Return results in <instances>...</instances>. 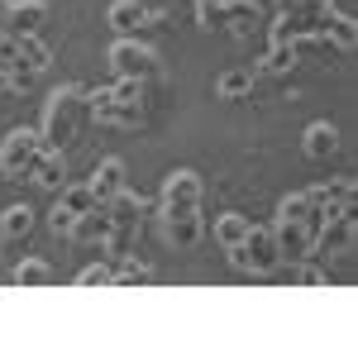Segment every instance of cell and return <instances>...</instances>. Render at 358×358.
<instances>
[{
    "instance_id": "6da1fadb",
    "label": "cell",
    "mask_w": 358,
    "mask_h": 358,
    "mask_svg": "<svg viewBox=\"0 0 358 358\" xmlns=\"http://www.w3.org/2000/svg\"><path fill=\"white\" fill-rule=\"evenodd\" d=\"M153 115V82L138 77H115L110 86L86 91V120L110 124V129H138Z\"/></svg>"
},
{
    "instance_id": "7a4b0ae2",
    "label": "cell",
    "mask_w": 358,
    "mask_h": 358,
    "mask_svg": "<svg viewBox=\"0 0 358 358\" xmlns=\"http://www.w3.org/2000/svg\"><path fill=\"white\" fill-rule=\"evenodd\" d=\"M82 129H86V86L67 82L57 86L53 96H48V106H43V148H57V153H67L72 143H82Z\"/></svg>"
},
{
    "instance_id": "3957f363",
    "label": "cell",
    "mask_w": 358,
    "mask_h": 358,
    "mask_svg": "<svg viewBox=\"0 0 358 358\" xmlns=\"http://www.w3.org/2000/svg\"><path fill=\"white\" fill-rule=\"evenodd\" d=\"M143 215H148V201H143L138 192H129V187L106 206V239H101V248H106V258H110V263L129 258V253L138 248Z\"/></svg>"
},
{
    "instance_id": "277c9868",
    "label": "cell",
    "mask_w": 358,
    "mask_h": 358,
    "mask_svg": "<svg viewBox=\"0 0 358 358\" xmlns=\"http://www.w3.org/2000/svg\"><path fill=\"white\" fill-rule=\"evenodd\" d=\"M224 253H229V263H234L239 273H248V277H273V273H282V248H277L273 224H248L244 244L224 248Z\"/></svg>"
},
{
    "instance_id": "5b68a950",
    "label": "cell",
    "mask_w": 358,
    "mask_h": 358,
    "mask_svg": "<svg viewBox=\"0 0 358 358\" xmlns=\"http://www.w3.org/2000/svg\"><path fill=\"white\" fill-rule=\"evenodd\" d=\"M201 196H206L201 172H192V167L167 172L163 192H158V215H163V224L167 220H192V215H201Z\"/></svg>"
},
{
    "instance_id": "8992f818",
    "label": "cell",
    "mask_w": 358,
    "mask_h": 358,
    "mask_svg": "<svg viewBox=\"0 0 358 358\" xmlns=\"http://www.w3.org/2000/svg\"><path fill=\"white\" fill-rule=\"evenodd\" d=\"M110 67H115V77L158 82V53H153L138 34H120V38L110 43Z\"/></svg>"
},
{
    "instance_id": "52a82bcc",
    "label": "cell",
    "mask_w": 358,
    "mask_h": 358,
    "mask_svg": "<svg viewBox=\"0 0 358 358\" xmlns=\"http://www.w3.org/2000/svg\"><path fill=\"white\" fill-rule=\"evenodd\" d=\"M38 153H43V134L38 129H10L0 138V172L10 182H24L34 172V163H38Z\"/></svg>"
},
{
    "instance_id": "ba28073f",
    "label": "cell",
    "mask_w": 358,
    "mask_h": 358,
    "mask_svg": "<svg viewBox=\"0 0 358 358\" xmlns=\"http://www.w3.org/2000/svg\"><path fill=\"white\" fill-rule=\"evenodd\" d=\"M320 20H325L320 0H282V15L268 29V43H287L296 34H320Z\"/></svg>"
},
{
    "instance_id": "9c48e42d",
    "label": "cell",
    "mask_w": 358,
    "mask_h": 358,
    "mask_svg": "<svg viewBox=\"0 0 358 358\" xmlns=\"http://www.w3.org/2000/svg\"><path fill=\"white\" fill-rule=\"evenodd\" d=\"M354 234H358V210H334V215H325L310 258H349L354 253Z\"/></svg>"
},
{
    "instance_id": "30bf717a",
    "label": "cell",
    "mask_w": 358,
    "mask_h": 358,
    "mask_svg": "<svg viewBox=\"0 0 358 358\" xmlns=\"http://www.w3.org/2000/svg\"><path fill=\"white\" fill-rule=\"evenodd\" d=\"M91 206H96V196H91V187H86V182H62V187H57V206L48 210V229L67 239L72 220H77L82 210H91Z\"/></svg>"
},
{
    "instance_id": "8fae6325",
    "label": "cell",
    "mask_w": 358,
    "mask_h": 358,
    "mask_svg": "<svg viewBox=\"0 0 358 358\" xmlns=\"http://www.w3.org/2000/svg\"><path fill=\"white\" fill-rule=\"evenodd\" d=\"M167 15L163 10H148L143 0H115L110 5V29L115 34H143V29H163Z\"/></svg>"
},
{
    "instance_id": "7c38bea8",
    "label": "cell",
    "mask_w": 358,
    "mask_h": 358,
    "mask_svg": "<svg viewBox=\"0 0 358 358\" xmlns=\"http://www.w3.org/2000/svg\"><path fill=\"white\" fill-rule=\"evenodd\" d=\"M124 158H101V163L91 167V177H86V187H91V196H96V206H110L115 196L124 192L129 182H124Z\"/></svg>"
},
{
    "instance_id": "4fadbf2b",
    "label": "cell",
    "mask_w": 358,
    "mask_h": 358,
    "mask_svg": "<svg viewBox=\"0 0 358 358\" xmlns=\"http://www.w3.org/2000/svg\"><path fill=\"white\" fill-rule=\"evenodd\" d=\"M48 24V0H10L5 5V29L10 34H38Z\"/></svg>"
},
{
    "instance_id": "5bb4252c",
    "label": "cell",
    "mask_w": 358,
    "mask_h": 358,
    "mask_svg": "<svg viewBox=\"0 0 358 358\" xmlns=\"http://www.w3.org/2000/svg\"><path fill=\"white\" fill-rule=\"evenodd\" d=\"M301 148H306V158H315V163H330L334 153H339V129H334L330 120H315V124H306Z\"/></svg>"
},
{
    "instance_id": "9a60e30c",
    "label": "cell",
    "mask_w": 358,
    "mask_h": 358,
    "mask_svg": "<svg viewBox=\"0 0 358 358\" xmlns=\"http://www.w3.org/2000/svg\"><path fill=\"white\" fill-rule=\"evenodd\" d=\"M29 182H34V187H43V192H57V187L67 182V153L43 148V153H38V163H34V172H29Z\"/></svg>"
},
{
    "instance_id": "2e32d148",
    "label": "cell",
    "mask_w": 358,
    "mask_h": 358,
    "mask_svg": "<svg viewBox=\"0 0 358 358\" xmlns=\"http://www.w3.org/2000/svg\"><path fill=\"white\" fill-rule=\"evenodd\" d=\"M67 239L82 244V248H101V239H106V206L82 210V215L72 220V229H67Z\"/></svg>"
},
{
    "instance_id": "e0dca14e",
    "label": "cell",
    "mask_w": 358,
    "mask_h": 358,
    "mask_svg": "<svg viewBox=\"0 0 358 358\" xmlns=\"http://www.w3.org/2000/svg\"><path fill=\"white\" fill-rule=\"evenodd\" d=\"M320 34L325 38H334L344 53L358 43V29H354V15H344V10H334V5H325V20H320Z\"/></svg>"
},
{
    "instance_id": "ac0fdd59",
    "label": "cell",
    "mask_w": 358,
    "mask_h": 358,
    "mask_svg": "<svg viewBox=\"0 0 358 358\" xmlns=\"http://www.w3.org/2000/svg\"><path fill=\"white\" fill-rule=\"evenodd\" d=\"M253 24H258V0H224V29L229 34L248 38Z\"/></svg>"
},
{
    "instance_id": "d6986e66",
    "label": "cell",
    "mask_w": 358,
    "mask_h": 358,
    "mask_svg": "<svg viewBox=\"0 0 358 358\" xmlns=\"http://www.w3.org/2000/svg\"><path fill=\"white\" fill-rule=\"evenodd\" d=\"M248 224H253L248 215H239V210H224V215H215L210 234H215V244H220V248H234V244H244Z\"/></svg>"
},
{
    "instance_id": "ffe728a7",
    "label": "cell",
    "mask_w": 358,
    "mask_h": 358,
    "mask_svg": "<svg viewBox=\"0 0 358 358\" xmlns=\"http://www.w3.org/2000/svg\"><path fill=\"white\" fill-rule=\"evenodd\" d=\"M163 234H167V244L177 248V253H187V248L201 244V234H206V220H201V215H192V220H167V224H163Z\"/></svg>"
},
{
    "instance_id": "44dd1931",
    "label": "cell",
    "mask_w": 358,
    "mask_h": 358,
    "mask_svg": "<svg viewBox=\"0 0 358 358\" xmlns=\"http://www.w3.org/2000/svg\"><path fill=\"white\" fill-rule=\"evenodd\" d=\"M29 229H34V210H29V206H5V210H0V234H5L10 244H24Z\"/></svg>"
},
{
    "instance_id": "7402d4cb",
    "label": "cell",
    "mask_w": 358,
    "mask_h": 358,
    "mask_svg": "<svg viewBox=\"0 0 358 358\" xmlns=\"http://www.w3.org/2000/svg\"><path fill=\"white\" fill-rule=\"evenodd\" d=\"M158 273L148 268V263H138L134 253L129 258H120V268H115V287H153Z\"/></svg>"
},
{
    "instance_id": "603a6c76",
    "label": "cell",
    "mask_w": 358,
    "mask_h": 358,
    "mask_svg": "<svg viewBox=\"0 0 358 358\" xmlns=\"http://www.w3.org/2000/svg\"><path fill=\"white\" fill-rule=\"evenodd\" d=\"M215 96H220V101H248V96H253V72H244V67L224 72L220 82H215Z\"/></svg>"
},
{
    "instance_id": "cb8c5ba5",
    "label": "cell",
    "mask_w": 358,
    "mask_h": 358,
    "mask_svg": "<svg viewBox=\"0 0 358 358\" xmlns=\"http://www.w3.org/2000/svg\"><path fill=\"white\" fill-rule=\"evenodd\" d=\"M292 67H296L292 43H268V53H263V62H258V72H263V77H287Z\"/></svg>"
},
{
    "instance_id": "d4e9b609",
    "label": "cell",
    "mask_w": 358,
    "mask_h": 358,
    "mask_svg": "<svg viewBox=\"0 0 358 358\" xmlns=\"http://www.w3.org/2000/svg\"><path fill=\"white\" fill-rule=\"evenodd\" d=\"M15 287H48L53 282V268L43 263V258H20V268H15Z\"/></svg>"
},
{
    "instance_id": "484cf974",
    "label": "cell",
    "mask_w": 358,
    "mask_h": 358,
    "mask_svg": "<svg viewBox=\"0 0 358 358\" xmlns=\"http://www.w3.org/2000/svg\"><path fill=\"white\" fill-rule=\"evenodd\" d=\"M287 282H292V287H325L330 273H320L310 258H296V263H287Z\"/></svg>"
},
{
    "instance_id": "4316f807",
    "label": "cell",
    "mask_w": 358,
    "mask_h": 358,
    "mask_svg": "<svg viewBox=\"0 0 358 358\" xmlns=\"http://www.w3.org/2000/svg\"><path fill=\"white\" fill-rule=\"evenodd\" d=\"M196 24L201 29H224V0H196Z\"/></svg>"
},
{
    "instance_id": "83f0119b",
    "label": "cell",
    "mask_w": 358,
    "mask_h": 358,
    "mask_svg": "<svg viewBox=\"0 0 358 358\" xmlns=\"http://www.w3.org/2000/svg\"><path fill=\"white\" fill-rule=\"evenodd\" d=\"M77 287H115V268L101 258V263H91V268L77 273Z\"/></svg>"
},
{
    "instance_id": "f1b7e54d",
    "label": "cell",
    "mask_w": 358,
    "mask_h": 358,
    "mask_svg": "<svg viewBox=\"0 0 358 358\" xmlns=\"http://www.w3.org/2000/svg\"><path fill=\"white\" fill-rule=\"evenodd\" d=\"M10 91H15V86H10V72L0 67V96H10Z\"/></svg>"
},
{
    "instance_id": "f546056e",
    "label": "cell",
    "mask_w": 358,
    "mask_h": 358,
    "mask_svg": "<svg viewBox=\"0 0 358 358\" xmlns=\"http://www.w3.org/2000/svg\"><path fill=\"white\" fill-rule=\"evenodd\" d=\"M5 5H10V0H0V24H5Z\"/></svg>"
},
{
    "instance_id": "4dcf8cb0",
    "label": "cell",
    "mask_w": 358,
    "mask_h": 358,
    "mask_svg": "<svg viewBox=\"0 0 358 358\" xmlns=\"http://www.w3.org/2000/svg\"><path fill=\"white\" fill-rule=\"evenodd\" d=\"M320 5H334V0H320Z\"/></svg>"
}]
</instances>
